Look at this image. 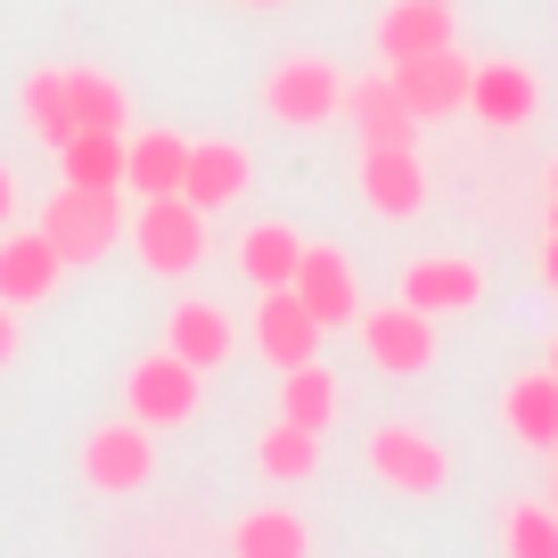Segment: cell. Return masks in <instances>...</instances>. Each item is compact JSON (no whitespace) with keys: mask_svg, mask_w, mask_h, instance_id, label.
Masks as SVG:
<instances>
[{"mask_svg":"<svg viewBox=\"0 0 558 558\" xmlns=\"http://www.w3.org/2000/svg\"><path fill=\"white\" fill-rule=\"evenodd\" d=\"M230 255H239V279L246 288H288V279H296V263H304V239L288 222H255V230H239V246H230Z\"/></svg>","mask_w":558,"mask_h":558,"instance_id":"20","label":"cell"},{"mask_svg":"<svg viewBox=\"0 0 558 558\" xmlns=\"http://www.w3.org/2000/svg\"><path fill=\"white\" fill-rule=\"evenodd\" d=\"M9 362H17V304L0 296V369H9Z\"/></svg>","mask_w":558,"mask_h":558,"instance_id":"29","label":"cell"},{"mask_svg":"<svg viewBox=\"0 0 558 558\" xmlns=\"http://www.w3.org/2000/svg\"><path fill=\"white\" fill-rule=\"evenodd\" d=\"M345 116H353V132H362V148H418V116H411V99L395 90V74H362V83H345Z\"/></svg>","mask_w":558,"mask_h":558,"instance_id":"11","label":"cell"},{"mask_svg":"<svg viewBox=\"0 0 558 558\" xmlns=\"http://www.w3.org/2000/svg\"><path fill=\"white\" fill-rule=\"evenodd\" d=\"M66 90H74V132H123L132 123V90L99 66H66Z\"/></svg>","mask_w":558,"mask_h":558,"instance_id":"24","label":"cell"},{"mask_svg":"<svg viewBox=\"0 0 558 558\" xmlns=\"http://www.w3.org/2000/svg\"><path fill=\"white\" fill-rule=\"evenodd\" d=\"M123 239L140 246V263L148 271H197L206 263V206H190V197H140V214H132V230Z\"/></svg>","mask_w":558,"mask_h":558,"instance_id":"4","label":"cell"},{"mask_svg":"<svg viewBox=\"0 0 558 558\" xmlns=\"http://www.w3.org/2000/svg\"><path fill=\"white\" fill-rule=\"evenodd\" d=\"M17 107H25V132H34L41 148H66V140H74V90H66V66L25 74Z\"/></svg>","mask_w":558,"mask_h":558,"instance_id":"23","label":"cell"},{"mask_svg":"<svg viewBox=\"0 0 558 558\" xmlns=\"http://www.w3.org/2000/svg\"><path fill=\"white\" fill-rule=\"evenodd\" d=\"M66 279V263H58V246L41 239V230H17V239H0V296L17 304H50V288Z\"/></svg>","mask_w":558,"mask_h":558,"instance_id":"16","label":"cell"},{"mask_svg":"<svg viewBox=\"0 0 558 558\" xmlns=\"http://www.w3.org/2000/svg\"><path fill=\"white\" fill-rule=\"evenodd\" d=\"M255 9H279V0H255Z\"/></svg>","mask_w":558,"mask_h":558,"instance_id":"34","label":"cell"},{"mask_svg":"<svg viewBox=\"0 0 558 558\" xmlns=\"http://www.w3.org/2000/svg\"><path fill=\"white\" fill-rule=\"evenodd\" d=\"M362 353L395 378H418V369L436 362V313H418V304H378L362 313Z\"/></svg>","mask_w":558,"mask_h":558,"instance_id":"8","label":"cell"},{"mask_svg":"<svg viewBox=\"0 0 558 558\" xmlns=\"http://www.w3.org/2000/svg\"><path fill=\"white\" fill-rule=\"evenodd\" d=\"M246 181H255V157H246L239 140H190V165H181V197L190 206H230V197H246Z\"/></svg>","mask_w":558,"mask_h":558,"instance_id":"15","label":"cell"},{"mask_svg":"<svg viewBox=\"0 0 558 558\" xmlns=\"http://www.w3.org/2000/svg\"><path fill=\"white\" fill-rule=\"evenodd\" d=\"M362 469L378 476L386 493L427 501V493H444V476H452V452H444L427 427H411V418H386V427H369V436H362Z\"/></svg>","mask_w":558,"mask_h":558,"instance_id":"3","label":"cell"},{"mask_svg":"<svg viewBox=\"0 0 558 558\" xmlns=\"http://www.w3.org/2000/svg\"><path fill=\"white\" fill-rule=\"evenodd\" d=\"M501 550H509V558H558V501H518V509H501Z\"/></svg>","mask_w":558,"mask_h":558,"instance_id":"28","label":"cell"},{"mask_svg":"<svg viewBox=\"0 0 558 558\" xmlns=\"http://www.w3.org/2000/svg\"><path fill=\"white\" fill-rule=\"evenodd\" d=\"M279 418H296V427H313V436H320V427L337 418V378L320 362H296L288 378H279Z\"/></svg>","mask_w":558,"mask_h":558,"instance_id":"26","label":"cell"},{"mask_svg":"<svg viewBox=\"0 0 558 558\" xmlns=\"http://www.w3.org/2000/svg\"><path fill=\"white\" fill-rule=\"evenodd\" d=\"M9 214H17V173L0 165V230H9Z\"/></svg>","mask_w":558,"mask_h":558,"instance_id":"30","label":"cell"},{"mask_svg":"<svg viewBox=\"0 0 558 558\" xmlns=\"http://www.w3.org/2000/svg\"><path fill=\"white\" fill-rule=\"evenodd\" d=\"M444 9H452V0H444Z\"/></svg>","mask_w":558,"mask_h":558,"instance_id":"35","label":"cell"},{"mask_svg":"<svg viewBox=\"0 0 558 558\" xmlns=\"http://www.w3.org/2000/svg\"><path fill=\"white\" fill-rule=\"evenodd\" d=\"M501 418H509V436H518L525 452H558V378H550V369H525V378H509Z\"/></svg>","mask_w":558,"mask_h":558,"instance_id":"17","label":"cell"},{"mask_svg":"<svg viewBox=\"0 0 558 558\" xmlns=\"http://www.w3.org/2000/svg\"><path fill=\"white\" fill-rule=\"evenodd\" d=\"M395 90L411 99L418 123H444L469 107V83H476V58H460V41H444V50H418V58H395Z\"/></svg>","mask_w":558,"mask_h":558,"instance_id":"6","label":"cell"},{"mask_svg":"<svg viewBox=\"0 0 558 558\" xmlns=\"http://www.w3.org/2000/svg\"><path fill=\"white\" fill-rule=\"evenodd\" d=\"M550 460H558V452H550Z\"/></svg>","mask_w":558,"mask_h":558,"instance_id":"36","label":"cell"},{"mask_svg":"<svg viewBox=\"0 0 558 558\" xmlns=\"http://www.w3.org/2000/svg\"><path fill=\"white\" fill-rule=\"evenodd\" d=\"M34 230L58 246V263H66V271H83V263H107V255H116V239L132 230L123 181H107V190H83V181H66V190L41 206Z\"/></svg>","mask_w":558,"mask_h":558,"instance_id":"1","label":"cell"},{"mask_svg":"<svg viewBox=\"0 0 558 558\" xmlns=\"http://www.w3.org/2000/svg\"><path fill=\"white\" fill-rule=\"evenodd\" d=\"M230 550H239V558H304V550H313V525H304L296 518V509H246V518L239 525H230Z\"/></svg>","mask_w":558,"mask_h":558,"instance_id":"22","label":"cell"},{"mask_svg":"<svg viewBox=\"0 0 558 558\" xmlns=\"http://www.w3.org/2000/svg\"><path fill=\"white\" fill-rule=\"evenodd\" d=\"M402 304H418V313H469V304H485V271H476L469 255H418L411 271H402Z\"/></svg>","mask_w":558,"mask_h":558,"instance_id":"12","label":"cell"},{"mask_svg":"<svg viewBox=\"0 0 558 558\" xmlns=\"http://www.w3.org/2000/svg\"><path fill=\"white\" fill-rule=\"evenodd\" d=\"M534 107H542V83L518 66V58L476 66V83H469V116H476V123H493V132H525V123H534Z\"/></svg>","mask_w":558,"mask_h":558,"instance_id":"13","label":"cell"},{"mask_svg":"<svg viewBox=\"0 0 558 558\" xmlns=\"http://www.w3.org/2000/svg\"><path fill=\"white\" fill-rule=\"evenodd\" d=\"M165 345H173L181 362H197V369H222L230 362V313L222 304H173V313H165Z\"/></svg>","mask_w":558,"mask_h":558,"instance_id":"21","label":"cell"},{"mask_svg":"<svg viewBox=\"0 0 558 558\" xmlns=\"http://www.w3.org/2000/svg\"><path fill=\"white\" fill-rule=\"evenodd\" d=\"M255 469L271 476V485H304V476L320 469V436H313V427H296V418H279L271 436L255 444Z\"/></svg>","mask_w":558,"mask_h":558,"instance_id":"25","label":"cell"},{"mask_svg":"<svg viewBox=\"0 0 558 558\" xmlns=\"http://www.w3.org/2000/svg\"><path fill=\"white\" fill-rule=\"evenodd\" d=\"M550 378H558V345H550Z\"/></svg>","mask_w":558,"mask_h":558,"instance_id":"33","label":"cell"},{"mask_svg":"<svg viewBox=\"0 0 558 558\" xmlns=\"http://www.w3.org/2000/svg\"><path fill=\"white\" fill-rule=\"evenodd\" d=\"M263 116L288 123V132H320V123L345 116V83H337L329 58L313 50H288L271 74H263Z\"/></svg>","mask_w":558,"mask_h":558,"instance_id":"2","label":"cell"},{"mask_svg":"<svg viewBox=\"0 0 558 558\" xmlns=\"http://www.w3.org/2000/svg\"><path fill=\"white\" fill-rule=\"evenodd\" d=\"M452 41V9L444 0H395L378 17V58L395 66V58H418V50H444Z\"/></svg>","mask_w":558,"mask_h":558,"instance_id":"19","label":"cell"},{"mask_svg":"<svg viewBox=\"0 0 558 558\" xmlns=\"http://www.w3.org/2000/svg\"><path fill=\"white\" fill-rule=\"evenodd\" d=\"M157 427L148 418H123V427H90L83 436V485L90 493H140L157 476Z\"/></svg>","mask_w":558,"mask_h":558,"instance_id":"7","label":"cell"},{"mask_svg":"<svg viewBox=\"0 0 558 558\" xmlns=\"http://www.w3.org/2000/svg\"><path fill=\"white\" fill-rule=\"evenodd\" d=\"M550 230H558V165H550Z\"/></svg>","mask_w":558,"mask_h":558,"instance_id":"32","label":"cell"},{"mask_svg":"<svg viewBox=\"0 0 558 558\" xmlns=\"http://www.w3.org/2000/svg\"><path fill=\"white\" fill-rule=\"evenodd\" d=\"M542 288H558V230L542 239Z\"/></svg>","mask_w":558,"mask_h":558,"instance_id":"31","label":"cell"},{"mask_svg":"<svg viewBox=\"0 0 558 558\" xmlns=\"http://www.w3.org/2000/svg\"><path fill=\"white\" fill-rule=\"evenodd\" d=\"M362 206L386 222H411L427 206V165L418 148H362Z\"/></svg>","mask_w":558,"mask_h":558,"instance_id":"10","label":"cell"},{"mask_svg":"<svg viewBox=\"0 0 558 558\" xmlns=\"http://www.w3.org/2000/svg\"><path fill=\"white\" fill-rule=\"evenodd\" d=\"M181 165H190V140H181V132L123 140V190H132V197H173L181 190Z\"/></svg>","mask_w":558,"mask_h":558,"instance_id":"18","label":"cell"},{"mask_svg":"<svg viewBox=\"0 0 558 558\" xmlns=\"http://www.w3.org/2000/svg\"><path fill=\"white\" fill-rule=\"evenodd\" d=\"M58 173L83 181V190H107V181H123V132H74L66 148H58Z\"/></svg>","mask_w":558,"mask_h":558,"instance_id":"27","label":"cell"},{"mask_svg":"<svg viewBox=\"0 0 558 558\" xmlns=\"http://www.w3.org/2000/svg\"><path fill=\"white\" fill-rule=\"evenodd\" d=\"M304 304H313L320 329H345V320H362V288H353V263L337 255V246H304L296 279H288Z\"/></svg>","mask_w":558,"mask_h":558,"instance_id":"14","label":"cell"},{"mask_svg":"<svg viewBox=\"0 0 558 558\" xmlns=\"http://www.w3.org/2000/svg\"><path fill=\"white\" fill-rule=\"evenodd\" d=\"M197 402H206V369L181 362L173 345L132 362V378H123V411L148 418V427H181V418H197Z\"/></svg>","mask_w":558,"mask_h":558,"instance_id":"5","label":"cell"},{"mask_svg":"<svg viewBox=\"0 0 558 558\" xmlns=\"http://www.w3.org/2000/svg\"><path fill=\"white\" fill-rule=\"evenodd\" d=\"M320 320H313V304L296 296V288H255V345L271 353L279 369H296V362H313L320 353Z\"/></svg>","mask_w":558,"mask_h":558,"instance_id":"9","label":"cell"}]
</instances>
